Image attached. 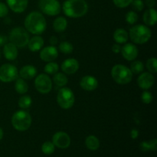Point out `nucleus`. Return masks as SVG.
Wrapping results in <instances>:
<instances>
[{
    "label": "nucleus",
    "instance_id": "f257e3e1",
    "mask_svg": "<svg viewBox=\"0 0 157 157\" xmlns=\"http://www.w3.org/2000/svg\"><path fill=\"white\" fill-rule=\"evenodd\" d=\"M47 22L41 12H32L27 15L25 20V27L27 32L33 35H41L45 31Z\"/></svg>",
    "mask_w": 157,
    "mask_h": 157
},
{
    "label": "nucleus",
    "instance_id": "f03ea898",
    "mask_svg": "<svg viewBox=\"0 0 157 157\" xmlns=\"http://www.w3.org/2000/svg\"><path fill=\"white\" fill-rule=\"evenodd\" d=\"M65 15L73 18H81L88 11V5L85 0H67L63 4Z\"/></svg>",
    "mask_w": 157,
    "mask_h": 157
},
{
    "label": "nucleus",
    "instance_id": "7ed1b4c3",
    "mask_svg": "<svg viewBox=\"0 0 157 157\" xmlns=\"http://www.w3.org/2000/svg\"><path fill=\"white\" fill-rule=\"evenodd\" d=\"M152 35L151 30L144 25H136L130 30L129 36L135 44H143L147 43L150 39Z\"/></svg>",
    "mask_w": 157,
    "mask_h": 157
},
{
    "label": "nucleus",
    "instance_id": "20e7f679",
    "mask_svg": "<svg viewBox=\"0 0 157 157\" xmlns=\"http://www.w3.org/2000/svg\"><path fill=\"white\" fill-rule=\"evenodd\" d=\"M111 76L113 81L119 84H129L133 78L130 69L124 64H116L112 67Z\"/></svg>",
    "mask_w": 157,
    "mask_h": 157
},
{
    "label": "nucleus",
    "instance_id": "39448f33",
    "mask_svg": "<svg viewBox=\"0 0 157 157\" xmlns=\"http://www.w3.org/2000/svg\"><path fill=\"white\" fill-rule=\"evenodd\" d=\"M12 124L15 130L18 131H25L31 127L32 117L28 112L18 110L12 116Z\"/></svg>",
    "mask_w": 157,
    "mask_h": 157
},
{
    "label": "nucleus",
    "instance_id": "423d86ee",
    "mask_svg": "<svg viewBox=\"0 0 157 157\" xmlns=\"http://www.w3.org/2000/svg\"><path fill=\"white\" fill-rule=\"evenodd\" d=\"M9 40L17 48H25L28 45L29 41V33L23 28H14L9 33Z\"/></svg>",
    "mask_w": 157,
    "mask_h": 157
},
{
    "label": "nucleus",
    "instance_id": "0eeeda50",
    "mask_svg": "<svg viewBox=\"0 0 157 157\" xmlns=\"http://www.w3.org/2000/svg\"><path fill=\"white\" fill-rule=\"evenodd\" d=\"M75 101V94L70 88L63 87L58 90L57 95V102L62 109H70L74 105Z\"/></svg>",
    "mask_w": 157,
    "mask_h": 157
},
{
    "label": "nucleus",
    "instance_id": "6e6552de",
    "mask_svg": "<svg viewBox=\"0 0 157 157\" xmlns=\"http://www.w3.org/2000/svg\"><path fill=\"white\" fill-rule=\"evenodd\" d=\"M38 6L43 13L50 16H55L61 12V5L58 0H40Z\"/></svg>",
    "mask_w": 157,
    "mask_h": 157
},
{
    "label": "nucleus",
    "instance_id": "1a4fd4ad",
    "mask_svg": "<svg viewBox=\"0 0 157 157\" xmlns=\"http://www.w3.org/2000/svg\"><path fill=\"white\" fill-rule=\"evenodd\" d=\"M18 76V69L13 64H5L0 67V81L2 82H12L15 81Z\"/></svg>",
    "mask_w": 157,
    "mask_h": 157
},
{
    "label": "nucleus",
    "instance_id": "9d476101",
    "mask_svg": "<svg viewBox=\"0 0 157 157\" xmlns=\"http://www.w3.org/2000/svg\"><path fill=\"white\" fill-rule=\"evenodd\" d=\"M35 87L39 93L48 94L52 89V81L47 74H41L35 80Z\"/></svg>",
    "mask_w": 157,
    "mask_h": 157
},
{
    "label": "nucleus",
    "instance_id": "9b49d317",
    "mask_svg": "<svg viewBox=\"0 0 157 157\" xmlns=\"http://www.w3.org/2000/svg\"><path fill=\"white\" fill-rule=\"evenodd\" d=\"M52 143L55 147L60 149H67L71 144V138L65 132L59 131L55 133L52 136Z\"/></svg>",
    "mask_w": 157,
    "mask_h": 157
},
{
    "label": "nucleus",
    "instance_id": "f8f14e48",
    "mask_svg": "<svg viewBox=\"0 0 157 157\" xmlns=\"http://www.w3.org/2000/svg\"><path fill=\"white\" fill-rule=\"evenodd\" d=\"M155 79L153 74L150 72H144L140 74L139 78H137V84L140 88L144 90H148L153 87L154 84Z\"/></svg>",
    "mask_w": 157,
    "mask_h": 157
},
{
    "label": "nucleus",
    "instance_id": "ddd939ff",
    "mask_svg": "<svg viewBox=\"0 0 157 157\" xmlns=\"http://www.w3.org/2000/svg\"><path fill=\"white\" fill-rule=\"evenodd\" d=\"M58 56V51L55 46L51 45L43 48L40 52V58L43 61L51 62L56 59Z\"/></svg>",
    "mask_w": 157,
    "mask_h": 157
},
{
    "label": "nucleus",
    "instance_id": "4468645a",
    "mask_svg": "<svg viewBox=\"0 0 157 157\" xmlns=\"http://www.w3.org/2000/svg\"><path fill=\"white\" fill-rule=\"evenodd\" d=\"M121 54L123 57L127 61L135 60L138 56V49L135 44L132 43H127L121 48Z\"/></svg>",
    "mask_w": 157,
    "mask_h": 157
},
{
    "label": "nucleus",
    "instance_id": "2eb2a0df",
    "mask_svg": "<svg viewBox=\"0 0 157 157\" xmlns=\"http://www.w3.org/2000/svg\"><path fill=\"white\" fill-rule=\"evenodd\" d=\"M80 86L86 91H93L98 87V81L94 77L87 75L81 78Z\"/></svg>",
    "mask_w": 157,
    "mask_h": 157
},
{
    "label": "nucleus",
    "instance_id": "dca6fc26",
    "mask_svg": "<svg viewBox=\"0 0 157 157\" xmlns=\"http://www.w3.org/2000/svg\"><path fill=\"white\" fill-rule=\"evenodd\" d=\"M79 69V63L75 58H67L63 61L61 64V70L67 75L75 74Z\"/></svg>",
    "mask_w": 157,
    "mask_h": 157
},
{
    "label": "nucleus",
    "instance_id": "f3484780",
    "mask_svg": "<svg viewBox=\"0 0 157 157\" xmlns=\"http://www.w3.org/2000/svg\"><path fill=\"white\" fill-rule=\"evenodd\" d=\"M8 6L16 13H21L27 9L29 0H6Z\"/></svg>",
    "mask_w": 157,
    "mask_h": 157
},
{
    "label": "nucleus",
    "instance_id": "a211bd4d",
    "mask_svg": "<svg viewBox=\"0 0 157 157\" xmlns=\"http://www.w3.org/2000/svg\"><path fill=\"white\" fill-rule=\"evenodd\" d=\"M5 58L9 61H13L18 57V48L12 43H6L3 48Z\"/></svg>",
    "mask_w": 157,
    "mask_h": 157
},
{
    "label": "nucleus",
    "instance_id": "6ab92c4d",
    "mask_svg": "<svg viewBox=\"0 0 157 157\" xmlns=\"http://www.w3.org/2000/svg\"><path fill=\"white\" fill-rule=\"evenodd\" d=\"M143 20L147 25H155L157 21V12L156 9L153 8H150L147 11H145L143 16Z\"/></svg>",
    "mask_w": 157,
    "mask_h": 157
},
{
    "label": "nucleus",
    "instance_id": "aec40b11",
    "mask_svg": "<svg viewBox=\"0 0 157 157\" xmlns=\"http://www.w3.org/2000/svg\"><path fill=\"white\" fill-rule=\"evenodd\" d=\"M28 46L31 52H38L44 46V39L39 35H35L31 39H29Z\"/></svg>",
    "mask_w": 157,
    "mask_h": 157
},
{
    "label": "nucleus",
    "instance_id": "412c9836",
    "mask_svg": "<svg viewBox=\"0 0 157 157\" xmlns=\"http://www.w3.org/2000/svg\"><path fill=\"white\" fill-rule=\"evenodd\" d=\"M18 74L24 80H31L37 75V69L33 65H25L21 67Z\"/></svg>",
    "mask_w": 157,
    "mask_h": 157
},
{
    "label": "nucleus",
    "instance_id": "4be33fe9",
    "mask_svg": "<svg viewBox=\"0 0 157 157\" xmlns=\"http://www.w3.org/2000/svg\"><path fill=\"white\" fill-rule=\"evenodd\" d=\"M129 38L128 32L124 29H117L113 33V39L117 44H124Z\"/></svg>",
    "mask_w": 157,
    "mask_h": 157
},
{
    "label": "nucleus",
    "instance_id": "5701e85b",
    "mask_svg": "<svg viewBox=\"0 0 157 157\" xmlns=\"http://www.w3.org/2000/svg\"><path fill=\"white\" fill-rule=\"evenodd\" d=\"M67 26V19L64 17H58L53 23V28L56 32H63L66 30Z\"/></svg>",
    "mask_w": 157,
    "mask_h": 157
},
{
    "label": "nucleus",
    "instance_id": "b1692460",
    "mask_svg": "<svg viewBox=\"0 0 157 157\" xmlns=\"http://www.w3.org/2000/svg\"><path fill=\"white\" fill-rule=\"evenodd\" d=\"M85 145L90 150H97L100 147V141L98 137L94 135H90L85 140Z\"/></svg>",
    "mask_w": 157,
    "mask_h": 157
},
{
    "label": "nucleus",
    "instance_id": "393cba45",
    "mask_svg": "<svg viewBox=\"0 0 157 157\" xmlns=\"http://www.w3.org/2000/svg\"><path fill=\"white\" fill-rule=\"evenodd\" d=\"M15 89L17 93L20 94H24L29 90V86L23 78H17L15 84Z\"/></svg>",
    "mask_w": 157,
    "mask_h": 157
},
{
    "label": "nucleus",
    "instance_id": "a878e982",
    "mask_svg": "<svg viewBox=\"0 0 157 157\" xmlns=\"http://www.w3.org/2000/svg\"><path fill=\"white\" fill-rule=\"evenodd\" d=\"M53 81L57 86L58 87H64L68 82L67 76L64 74L61 73V72H57L54 75Z\"/></svg>",
    "mask_w": 157,
    "mask_h": 157
},
{
    "label": "nucleus",
    "instance_id": "bb28decb",
    "mask_svg": "<svg viewBox=\"0 0 157 157\" xmlns=\"http://www.w3.org/2000/svg\"><path fill=\"white\" fill-rule=\"evenodd\" d=\"M140 149L142 151L147 152L149 150H156L157 149V140L156 139H153L148 142H142L140 144Z\"/></svg>",
    "mask_w": 157,
    "mask_h": 157
},
{
    "label": "nucleus",
    "instance_id": "cd10ccee",
    "mask_svg": "<svg viewBox=\"0 0 157 157\" xmlns=\"http://www.w3.org/2000/svg\"><path fill=\"white\" fill-rule=\"evenodd\" d=\"M32 98L29 95H24L18 100V106L21 109H28L32 105Z\"/></svg>",
    "mask_w": 157,
    "mask_h": 157
},
{
    "label": "nucleus",
    "instance_id": "c85d7f7f",
    "mask_svg": "<svg viewBox=\"0 0 157 157\" xmlns=\"http://www.w3.org/2000/svg\"><path fill=\"white\" fill-rule=\"evenodd\" d=\"M58 69H59V66L57 63L54 62V61H51L48 62L45 66H44V72L48 75H55L57 72L58 71Z\"/></svg>",
    "mask_w": 157,
    "mask_h": 157
},
{
    "label": "nucleus",
    "instance_id": "c756f323",
    "mask_svg": "<svg viewBox=\"0 0 157 157\" xmlns=\"http://www.w3.org/2000/svg\"><path fill=\"white\" fill-rule=\"evenodd\" d=\"M130 71L133 74H140L144 70V64L140 61H135L130 65Z\"/></svg>",
    "mask_w": 157,
    "mask_h": 157
},
{
    "label": "nucleus",
    "instance_id": "7c9ffc66",
    "mask_svg": "<svg viewBox=\"0 0 157 157\" xmlns=\"http://www.w3.org/2000/svg\"><path fill=\"white\" fill-rule=\"evenodd\" d=\"M73 45L68 41H62L59 44V50L60 52H62L65 55H69L73 52Z\"/></svg>",
    "mask_w": 157,
    "mask_h": 157
},
{
    "label": "nucleus",
    "instance_id": "2f4dec72",
    "mask_svg": "<svg viewBox=\"0 0 157 157\" xmlns=\"http://www.w3.org/2000/svg\"><path fill=\"white\" fill-rule=\"evenodd\" d=\"M55 145L53 144L52 142H44V144L41 146V150H42L43 153L45 155H51L55 152Z\"/></svg>",
    "mask_w": 157,
    "mask_h": 157
},
{
    "label": "nucleus",
    "instance_id": "473e14b6",
    "mask_svg": "<svg viewBox=\"0 0 157 157\" xmlns=\"http://www.w3.org/2000/svg\"><path fill=\"white\" fill-rule=\"evenodd\" d=\"M147 67L149 72L151 74H155L157 72V60L156 58H151L147 60Z\"/></svg>",
    "mask_w": 157,
    "mask_h": 157
},
{
    "label": "nucleus",
    "instance_id": "72a5a7b5",
    "mask_svg": "<svg viewBox=\"0 0 157 157\" xmlns=\"http://www.w3.org/2000/svg\"><path fill=\"white\" fill-rule=\"evenodd\" d=\"M126 21L130 25H133L138 21V15L134 11H130L126 15Z\"/></svg>",
    "mask_w": 157,
    "mask_h": 157
},
{
    "label": "nucleus",
    "instance_id": "f704fd0d",
    "mask_svg": "<svg viewBox=\"0 0 157 157\" xmlns=\"http://www.w3.org/2000/svg\"><path fill=\"white\" fill-rule=\"evenodd\" d=\"M141 99H142V101L144 104H149L153 101V94L150 92L145 90V91L143 92L142 95H141Z\"/></svg>",
    "mask_w": 157,
    "mask_h": 157
},
{
    "label": "nucleus",
    "instance_id": "c9c22d12",
    "mask_svg": "<svg viewBox=\"0 0 157 157\" xmlns=\"http://www.w3.org/2000/svg\"><path fill=\"white\" fill-rule=\"evenodd\" d=\"M130 5H132L133 9L137 12H140L144 9V2L143 0H133Z\"/></svg>",
    "mask_w": 157,
    "mask_h": 157
},
{
    "label": "nucleus",
    "instance_id": "e433bc0d",
    "mask_svg": "<svg viewBox=\"0 0 157 157\" xmlns=\"http://www.w3.org/2000/svg\"><path fill=\"white\" fill-rule=\"evenodd\" d=\"M115 6L118 8H126L130 6L133 0H113Z\"/></svg>",
    "mask_w": 157,
    "mask_h": 157
},
{
    "label": "nucleus",
    "instance_id": "4c0bfd02",
    "mask_svg": "<svg viewBox=\"0 0 157 157\" xmlns=\"http://www.w3.org/2000/svg\"><path fill=\"white\" fill-rule=\"evenodd\" d=\"M9 13V8L3 2H0V18H4Z\"/></svg>",
    "mask_w": 157,
    "mask_h": 157
},
{
    "label": "nucleus",
    "instance_id": "58836bf2",
    "mask_svg": "<svg viewBox=\"0 0 157 157\" xmlns=\"http://www.w3.org/2000/svg\"><path fill=\"white\" fill-rule=\"evenodd\" d=\"M121 45H120V44H115L112 46V51H113L114 53L116 54L120 53V52H121Z\"/></svg>",
    "mask_w": 157,
    "mask_h": 157
},
{
    "label": "nucleus",
    "instance_id": "ea45409f",
    "mask_svg": "<svg viewBox=\"0 0 157 157\" xmlns=\"http://www.w3.org/2000/svg\"><path fill=\"white\" fill-rule=\"evenodd\" d=\"M145 3L147 7L153 8V6L156 5V0H145Z\"/></svg>",
    "mask_w": 157,
    "mask_h": 157
},
{
    "label": "nucleus",
    "instance_id": "a19ab883",
    "mask_svg": "<svg viewBox=\"0 0 157 157\" xmlns=\"http://www.w3.org/2000/svg\"><path fill=\"white\" fill-rule=\"evenodd\" d=\"M138 136H139V131L137 130L133 129V130H131V132H130V136H131L132 139H136L138 137Z\"/></svg>",
    "mask_w": 157,
    "mask_h": 157
},
{
    "label": "nucleus",
    "instance_id": "79ce46f5",
    "mask_svg": "<svg viewBox=\"0 0 157 157\" xmlns=\"http://www.w3.org/2000/svg\"><path fill=\"white\" fill-rule=\"evenodd\" d=\"M7 43V38L5 35H0V47L5 45Z\"/></svg>",
    "mask_w": 157,
    "mask_h": 157
},
{
    "label": "nucleus",
    "instance_id": "37998d69",
    "mask_svg": "<svg viewBox=\"0 0 157 157\" xmlns=\"http://www.w3.org/2000/svg\"><path fill=\"white\" fill-rule=\"evenodd\" d=\"M49 41H50V44H52V45L55 46V44L58 43V38H57L55 36H52L51 37L50 40H49Z\"/></svg>",
    "mask_w": 157,
    "mask_h": 157
},
{
    "label": "nucleus",
    "instance_id": "c03bdc74",
    "mask_svg": "<svg viewBox=\"0 0 157 157\" xmlns=\"http://www.w3.org/2000/svg\"><path fill=\"white\" fill-rule=\"evenodd\" d=\"M3 134H4V133H3V130H2V129L1 127H0V140H1L2 139V137H3Z\"/></svg>",
    "mask_w": 157,
    "mask_h": 157
},
{
    "label": "nucleus",
    "instance_id": "a18cd8bd",
    "mask_svg": "<svg viewBox=\"0 0 157 157\" xmlns=\"http://www.w3.org/2000/svg\"><path fill=\"white\" fill-rule=\"evenodd\" d=\"M1 56H2V53H1V50H0V58H1Z\"/></svg>",
    "mask_w": 157,
    "mask_h": 157
}]
</instances>
